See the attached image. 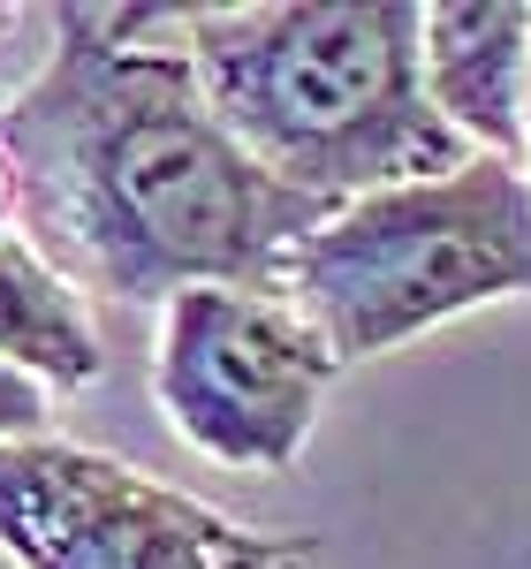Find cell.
I'll list each match as a JSON object with an SVG mask.
<instances>
[{
	"label": "cell",
	"mask_w": 531,
	"mask_h": 569,
	"mask_svg": "<svg viewBox=\"0 0 531 569\" xmlns=\"http://www.w3.org/2000/svg\"><path fill=\"white\" fill-rule=\"evenodd\" d=\"M0 555L16 569H304V531H251L84 440H0Z\"/></svg>",
	"instance_id": "obj_4"
},
{
	"label": "cell",
	"mask_w": 531,
	"mask_h": 569,
	"mask_svg": "<svg viewBox=\"0 0 531 569\" xmlns=\"http://www.w3.org/2000/svg\"><path fill=\"white\" fill-rule=\"evenodd\" d=\"M39 433H53V395L31 372L0 365V440H39Z\"/></svg>",
	"instance_id": "obj_8"
},
{
	"label": "cell",
	"mask_w": 531,
	"mask_h": 569,
	"mask_svg": "<svg viewBox=\"0 0 531 569\" xmlns=\"http://www.w3.org/2000/svg\"><path fill=\"white\" fill-rule=\"evenodd\" d=\"M410 0H251L176 8L228 137L311 206H350L388 182H425L471 144L425 107Z\"/></svg>",
	"instance_id": "obj_2"
},
{
	"label": "cell",
	"mask_w": 531,
	"mask_h": 569,
	"mask_svg": "<svg viewBox=\"0 0 531 569\" xmlns=\"http://www.w3.org/2000/svg\"><path fill=\"white\" fill-rule=\"evenodd\" d=\"M281 297L319 327L334 365L531 297V168L471 152L448 176L364 190L289 251Z\"/></svg>",
	"instance_id": "obj_3"
},
{
	"label": "cell",
	"mask_w": 531,
	"mask_h": 569,
	"mask_svg": "<svg viewBox=\"0 0 531 569\" xmlns=\"http://www.w3.org/2000/svg\"><path fill=\"white\" fill-rule=\"evenodd\" d=\"M0 365L31 372L46 395H77L107 372L84 289L61 281L16 228L0 236Z\"/></svg>",
	"instance_id": "obj_7"
},
{
	"label": "cell",
	"mask_w": 531,
	"mask_h": 569,
	"mask_svg": "<svg viewBox=\"0 0 531 569\" xmlns=\"http://www.w3.org/2000/svg\"><path fill=\"white\" fill-rule=\"evenodd\" d=\"M8 220L16 213H8V176H0V236H8Z\"/></svg>",
	"instance_id": "obj_9"
},
{
	"label": "cell",
	"mask_w": 531,
	"mask_h": 569,
	"mask_svg": "<svg viewBox=\"0 0 531 569\" xmlns=\"http://www.w3.org/2000/svg\"><path fill=\"white\" fill-rule=\"evenodd\" d=\"M334 380V350L281 289H182L160 305L152 402L221 471H297Z\"/></svg>",
	"instance_id": "obj_5"
},
{
	"label": "cell",
	"mask_w": 531,
	"mask_h": 569,
	"mask_svg": "<svg viewBox=\"0 0 531 569\" xmlns=\"http://www.w3.org/2000/svg\"><path fill=\"white\" fill-rule=\"evenodd\" d=\"M524 144H531V77H524Z\"/></svg>",
	"instance_id": "obj_10"
},
{
	"label": "cell",
	"mask_w": 531,
	"mask_h": 569,
	"mask_svg": "<svg viewBox=\"0 0 531 569\" xmlns=\"http://www.w3.org/2000/svg\"><path fill=\"white\" fill-rule=\"evenodd\" d=\"M46 69L0 107V176L23 243L61 281L168 305L182 289H281L334 206L273 182L228 137L176 8H53Z\"/></svg>",
	"instance_id": "obj_1"
},
{
	"label": "cell",
	"mask_w": 531,
	"mask_h": 569,
	"mask_svg": "<svg viewBox=\"0 0 531 569\" xmlns=\"http://www.w3.org/2000/svg\"><path fill=\"white\" fill-rule=\"evenodd\" d=\"M418 77L425 107L471 152L524 160V77H531V8L441 0L418 16Z\"/></svg>",
	"instance_id": "obj_6"
}]
</instances>
